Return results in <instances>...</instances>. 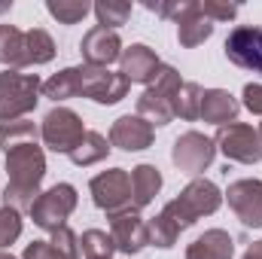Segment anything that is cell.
Returning <instances> with one entry per match:
<instances>
[{
    "label": "cell",
    "mask_w": 262,
    "mask_h": 259,
    "mask_svg": "<svg viewBox=\"0 0 262 259\" xmlns=\"http://www.w3.org/2000/svg\"><path fill=\"white\" fill-rule=\"evenodd\" d=\"M46 9L61 25H76V21H82L92 12V3H85V0H49Z\"/></svg>",
    "instance_id": "29"
},
{
    "label": "cell",
    "mask_w": 262,
    "mask_h": 259,
    "mask_svg": "<svg viewBox=\"0 0 262 259\" xmlns=\"http://www.w3.org/2000/svg\"><path fill=\"white\" fill-rule=\"evenodd\" d=\"M79 250L85 253V259H113L116 244H113V238H110L107 232L89 229V232H82V238H79Z\"/></svg>",
    "instance_id": "27"
},
{
    "label": "cell",
    "mask_w": 262,
    "mask_h": 259,
    "mask_svg": "<svg viewBox=\"0 0 262 259\" xmlns=\"http://www.w3.org/2000/svg\"><path fill=\"white\" fill-rule=\"evenodd\" d=\"M110 238H113L119 253L134 256V253H140L149 244V229H146L143 217L134 207H128V210L110 213Z\"/></svg>",
    "instance_id": "11"
},
{
    "label": "cell",
    "mask_w": 262,
    "mask_h": 259,
    "mask_svg": "<svg viewBox=\"0 0 262 259\" xmlns=\"http://www.w3.org/2000/svg\"><path fill=\"white\" fill-rule=\"evenodd\" d=\"M9 6H12V3H0V12H6V9H9Z\"/></svg>",
    "instance_id": "38"
},
{
    "label": "cell",
    "mask_w": 262,
    "mask_h": 259,
    "mask_svg": "<svg viewBox=\"0 0 262 259\" xmlns=\"http://www.w3.org/2000/svg\"><path fill=\"white\" fill-rule=\"evenodd\" d=\"M241 259H262V241H253L250 247H247V253Z\"/></svg>",
    "instance_id": "36"
},
{
    "label": "cell",
    "mask_w": 262,
    "mask_h": 259,
    "mask_svg": "<svg viewBox=\"0 0 262 259\" xmlns=\"http://www.w3.org/2000/svg\"><path fill=\"white\" fill-rule=\"evenodd\" d=\"M40 92H43V82L37 73L3 70L0 73V122L25 119L37 107Z\"/></svg>",
    "instance_id": "3"
},
{
    "label": "cell",
    "mask_w": 262,
    "mask_h": 259,
    "mask_svg": "<svg viewBox=\"0 0 262 259\" xmlns=\"http://www.w3.org/2000/svg\"><path fill=\"white\" fill-rule=\"evenodd\" d=\"M79 52H82V61L89 67H110L113 61H119V55H122V40H119L116 31L95 25L82 37Z\"/></svg>",
    "instance_id": "13"
},
{
    "label": "cell",
    "mask_w": 262,
    "mask_h": 259,
    "mask_svg": "<svg viewBox=\"0 0 262 259\" xmlns=\"http://www.w3.org/2000/svg\"><path fill=\"white\" fill-rule=\"evenodd\" d=\"M210 34H213V21L201 12V0H198L195 6L177 21V40H180V46L192 49V46H198V43H204Z\"/></svg>",
    "instance_id": "21"
},
{
    "label": "cell",
    "mask_w": 262,
    "mask_h": 259,
    "mask_svg": "<svg viewBox=\"0 0 262 259\" xmlns=\"http://www.w3.org/2000/svg\"><path fill=\"white\" fill-rule=\"evenodd\" d=\"M216 149H223V156L229 162H241V165H256L262 159V137L253 125L244 122H232L216 128Z\"/></svg>",
    "instance_id": "7"
},
{
    "label": "cell",
    "mask_w": 262,
    "mask_h": 259,
    "mask_svg": "<svg viewBox=\"0 0 262 259\" xmlns=\"http://www.w3.org/2000/svg\"><path fill=\"white\" fill-rule=\"evenodd\" d=\"M21 235V213L12 207H0V250L15 244Z\"/></svg>",
    "instance_id": "30"
},
{
    "label": "cell",
    "mask_w": 262,
    "mask_h": 259,
    "mask_svg": "<svg viewBox=\"0 0 262 259\" xmlns=\"http://www.w3.org/2000/svg\"><path fill=\"white\" fill-rule=\"evenodd\" d=\"M201 95H204V89L198 82H183L174 95V116H180L186 122L201 119Z\"/></svg>",
    "instance_id": "24"
},
{
    "label": "cell",
    "mask_w": 262,
    "mask_h": 259,
    "mask_svg": "<svg viewBox=\"0 0 262 259\" xmlns=\"http://www.w3.org/2000/svg\"><path fill=\"white\" fill-rule=\"evenodd\" d=\"M76 201H79V195H76V189L70 183H55L46 192L37 195V201H34V207L28 213H31V220H34L37 229L58 232L61 226H67L70 213L76 210Z\"/></svg>",
    "instance_id": "4"
},
{
    "label": "cell",
    "mask_w": 262,
    "mask_h": 259,
    "mask_svg": "<svg viewBox=\"0 0 262 259\" xmlns=\"http://www.w3.org/2000/svg\"><path fill=\"white\" fill-rule=\"evenodd\" d=\"M89 192L98 210L104 213H119L131 207V174L125 168H110L101 171L98 177H92Z\"/></svg>",
    "instance_id": "6"
},
{
    "label": "cell",
    "mask_w": 262,
    "mask_h": 259,
    "mask_svg": "<svg viewBox=\"0 0 262 259\" xmlns=\"http://www.w3.org/2000/svg\"><path fill=\"white\" fill-rule=\"evenodd\" d=\"M85 137V128H82V119L79 113L67 110V107H55L43 116V125H40V140L52 149V153H64L70 156L73 146Z\"/></svg>",
    "instance_id": "5"
},
{
    "label": "cell",
    "mask_w": 262,
    "mask_h": 259,
    "mask_svg": "<svg viewBox=\"0 0 262 259\" xmlns=\"http://www.w3.org/2000/svg\"><path fill=\"white\" fill-rule=\"evenodd\" d=\"M137 116L146 119L152 128L156 125H168L174 119V98L156 85H146L143 95L137 98Z\"/></svg>",
    "instance_id": "18"
},
{
    "label": "cell",
    "mask_w": 262,
    "mask_h": 259,
    "mask_svg": "<svg viewBox=\"0 0 262 259\" xmlns=\"http://www.w3.org/2000/svg\"><path fill=\"white\" fill-rule=\"evenodd\" d=\"M220 204H223V192L216 189V183H210V180H204V177L192 180L174 201H168V204L162 207V213H159L156 220L146 223V229H149V244H156V247H162V250L174 247L177 238H180V232H186L189 226H195L201 217L216 213Z\"/></svg>",
    "instance_id": "1"
},
{
    "label": "cell",
    "mask_w": 262,
    "mask_h": 259,
    "mask_svg": "<svg viewBox=\"0 0 262 259\" xmlns=\"http://www.w3.org/2000/svg\"><path fill=\"white\" fill-rule=\"evenodd\" d=\"M235 256V238L226 229H207L186 247V259H232Z\"/></svg>",
    "instance_id": "17"
},
{
    "label": "cell",
    "mask_w": 262,
    "mask_h": 259,
    "mask_svg": "<svg viewBox=\"0 0 262 259\" xmlns=\"http://www.w3.org/2000/svg\"><path fill=\"white\" fill-rule=\"evenodd\" d=\"M198 0H165V3H152V0H146L143 6L149 9V12H156V15H162V18H171V21H180L192 6H195Z\"/></svg>",
    "instance_id": "31"
},
{
    "label": "cell",
    "mask_w": 262,
    "mask_h": 259,
    "mask_svg": "<svg viewBox=\"0 0 262 259\" xmlns=\"http://www.w3.org/2000/svg\"><path fill=\"white\" fill-rule=\"evenodd\" d=\"M238 110H241V104L226 89H207L201 95V119L210 122V125H216V128L232 125L238 119Z\"/></svg>",
    "instance_id": "16"
},
{
    "label": "cell",
    "mask_w": 262,
    "mask_h": 259,
    "mask_svg": "<svg viewBox=\"0 0 262 259\" xmlns=\"http://www.w3.org/2000/svg\"><path fill=\"white\" fill-rule=\"evenodd\" d=\"M79 79H82V67H64L58 70L55 76H49L43 82V98L49 101H67V98H76L79 95Z\"/></svg>",
    "instance_id": "23"
},
{
    "label": "cell",
    "mask_w": 262,
    "mask_h": 259,
    "mask_svg": "<svg viewBox=\"0 0 262 259\" xmlns=\"http://www.w3.org/2000/svg\"><path fill=\"white\" fill-rule=\"evenodd\" d=\"M6 171H9V183L3 189V207H12L18 213L31 210L40 195V183L46 177L43 146L21 143V146L6 149Z\"/></svg>",
    "instance_id": "2"
},
{
    "label": "cell",
    "mask_w": 262,
    "mask_h": 259,
    "mask_svg": "<svg viewBox=\"0 0 262 259\" xmlns=\"http://www.w3.org/2000/svg\"><path fill=\"white\" fill-rule=\"evenodd\" d=\"M21 259H61V256L55 253V247H52L49 241H31V244L25 247Z\"/></svg>",
    "instance_id": "35"
},
{
    "label": "cell",
    "mask_w": 262,
    "mask_h": 259,
    "mask_svg": "<svg viewBox=\"0 0 262 259\" xmlns=\"http://www.w3.org/2000/svg\"><path fill=\"white\" fill-rule=\"evenodd\" d=\"M128 79L122 73H113L107 67H89L82 64V79H79V95L92 98L95 104H119L128 95Z\"/></svg>",
    "instance_id": "9"
},
{
    "label": "cell",
    "mask_w": 262,
    "mask_h": 259,
    "mask_svg": "<svg viewBox=\"0 0 262 259\" xmlns=\"http://www.w3.org/2000/svg\"><path fill=\"white\" fill-rule=\"evenodd\" d=\"M40 140V128L28 119H15V122H0V146L3 153L21 143H37Z\"/></svg>",
    "instance_id": "25"
},
{
    "label": "cell",
    "mask_w": 262,
    "mask_h": 259,
    "mask_svg": "<svg viewBox=\"0 0 262 259\" xmlns=\"http://www.w3.org/2000/svg\"><path fill=\"white\" fill-rule=\"evenodd\" d=\"M226 58L241 70L262 73V28L256 25H238L226 37Z\"/></svg>",
    "instance_id": "10"
},
{
    "label": "cell",
    "mask_w": 262,
    "mask_h": 259,
    "mask_svg": "<svg viewBox=\"0 0 262 259\" xmlns=\"http://www.w3.org/2000/svg\"><path fill=\"white\" fill-rule=\"evenodd\" d=\"M49 244L55 247V253H58L61 259H79V238H76L67 226H61L58 232H52Z\"/></svg>",
    "instance_id": "32"
},
{
    "label": "cell",
    "mask_w": 262,
    "mask_h": 259,
    "mask_svg": "<svg viewBox=\"0 0 262 259\" xmlns=\"http://www.w3.org/2000/svg\"><path fill=\"white\" fill-rule=\"evenodd\" d=\"M213 156H216V143H213L210 137H204L201 131H186V134H180V137L174 140V149H171L174 165H177L183 174H192V177L204 174V171L210 168Z\"/></svg>",
    "instance_id": "8"
},
{
    "label": "cell",
    "mask_w": 262,
    "mask_h": 259,
    "mask_svg": "<svg viewBox=\"0 0 262 259\" xmlns=\"http://www.w3.org/2000/svg\"><path fill=\"white\" fill-rule=\"evenodd\" d=\"M92 9H95V15H98V25H101V28H110V31L122 28L131 18V3L128 0H98Z\"/></svg>",
    "instance_id": "26"
},
{
    "label": "cell",
    "mask_w": 262,
    "mask_h": 259,
    "mask_svg": "<svg viewBox=\"0 0 262 259\" xmlns=\"http://www.w3.org/2000/svg\"><path fill=\"white\" fill-rule=\"evenodd\" d=\"M201 12L210 21H232L238 15V6L235 3H220V0H201Z\"/></svg>",
    "instance_id": "33"
},
{
    "label": "cell",
    "mask_w": 262,
    "mask_h": 259,
    "mask_svg": "<svg viewBox=\"0 0 262 259\" xmlns=\"http://www.w3.org/2000/svg\"><path fill=\"white\" fill-rule=\"evenodd\" d=\"M0 64L6 70H21L28 64V34L15 25H0Z\"/></svg>",
    "instance_id": "19"
},
{
    "label": "cell",
    "mask_w": 262,
    "mask_h": 259,
    "mask_svg": "<svg viewBox=\"0 0 262 259\" xmlns=\"http://www.w3.org/2000/svg\"><path fill=\"white\" fill-rule=\"evenodd\" d=\"M241 98H244V107L253 116H262V82H247L244 92H241Z\"/></svg>",
    "instance_id": "34"
},
{
    "label": "cell",
    "mask_w": 262,
    "mask_h": 259,
    "mask_svg": "<svg viewBox=\"0 0 262 259\" xmlns=\"http://www.w3.org/2000/svg\"><path fill=\"white\" fill-rule=\"evenodd\" d=\"M162 189V174L156 165H137L131 168V207H146Z\"/></svg>",
    "instance_id": "20"
},
{
    "label": "cell",
    "mask_w": 262,
    "mask_h": 259,
    "mask_svg": "<svg viewBox=\"0 0 262 259\" xmlns=\"http://www.w3.org/2000/svg\"><path fill=\"white\" fill-rule=\"evenodd\" d=\"M152 137H156V128L140 119L137 113L134 116H119L113 125H110V146H119L125 153H140L146 146H152Z\"/></svg>",
    "instance_id": "15"
},
{
    "label": "cell",
    "mask_w": 262,
    "mask_h": 259,
    "mask_svg": "<svg viewBox=\"0 0 262 259\" xmlns=\"http://www.w3.org/2000/svg\"><path fill=\"white\" fill-rule=\"evenodd\" d=\"M0 259H15L12 253H6V250H0Z\"/></svg>",
    "instance_id": "37"
},
{
    "label": "cell",
    "mask_w": 262,
    "mask_h": 259,
    "mask_svg": "<svg viewBox=\"0 0 262 259\" xmlns=\"http://www.w3.org/2000/svg\"><path fill=\"white\" fill-rule=\"evenodd\" d=\"M28 34V64H49L55 58V43L43 28H31Z\"/></svg>",
    "instance_id": "28"
},
{
    "label": "cell",
    "mask_w": 262,
    "mask_h": 259,
    "mask_svg": "<svg viewBox=\"0 0 262 259\" xmlns=\"http://www.w3.org/2000/svg\"><path fill=\"white\" fill-rule=\"evenodd\" d=\"M107 153H110V140H107L101 131H85V137L73 146L70 162H73L76 168H89V165L104 162V159H107Z\"/></svg>",
    "instance_id": "22"
},
{
    "label": "cell",
    "mask_w": 262,
    "mask_h": 259,
    "mask_svg": "<svg viewBox=\"0 0 262 259\" xmlns=\"http://www.w3.org/2000/svg\"><path fill=\"white\" fill-rule=\"evenodd\" d=\"M159 70H162V61H159L156 49H149L143 43H134L128 49H122V55H119V73L128 82L152 85V79L159 76Z\"/></svg>",
    "instance_id": "14"
},
{
    "label": "cell",
    "mask_w": 262,
    "mask_h": 259,
    "mask_svg": "<svg viewBox=\"0 0 262 259\" xmlns=\"http://www.w3.org/2000/svg\"><path fill=\"white\" fill-rule=\"evenodd\" d=\"M226 201L235 210V217L250 226V229H262V180H235L226 189Z\"/></svg>",
    "instance_id": "12"
},
{
    "label": "cell",
    "mask_w": 262,
    "mask_h": 259,
    "mask_svg": "<svg viewBox=\"0 0 262 259\" xmlns=\"http://www.w3.org/2000/svg\"><path fill=\"white\" fill-rule=\"evenodd\" d=\"M259 137H262V125H259Z\"/></svg>",
    "instance_id": "39"
}]
</instances>
